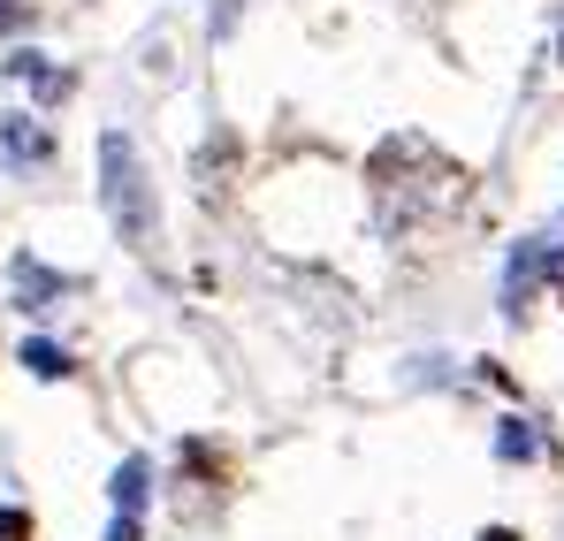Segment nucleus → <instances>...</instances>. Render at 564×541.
<instances>
[{"instance_id":"nucleus-2","label":"nucleus","mask_w":564,"mask_h":541,"mask_svg":"<svg viewBox=\"0 0 564 541\" xmlns=\"http://www.w3.org/2000/svg\"><path fill=\"white\" fill-rule=\"evenodd\" d=\"M550 274H564V237H519L511 260H503V313L527 321V305H534V290Z\"/></svg>"},{"instance_id":"nucleus-6","label":"nucleus","mask_w":564,"mask_h":541,"mask_svg":"<svg viewBox=\"0 0 564 541\" xmlns=\"http://www.w3.org/2000/svg\"><path fill=\"white\" fill-rule=\"evenodd\" d=\"M107 496H115V511H130V519H138V511H145V496H153V465H145V457H122V465H115V480H107Z\"/></svg>"},{"instance_id":"nucleus-9","label":"nucleus","mask_w":564,"mask_h":541,"mask_svg":"<svg viewBox=\"0 0 564 541\" xmlns=\"http://www.w3.org/2000/svg\"><path fill=\"white\" fill-rule=\"evenodd\" d=\"M31 23H39V0H0V39L31 31Z\"/></svg>"},{"instance_id":"nucleus-11","label":"nucleus","mask_w":564,"mask_h":541,"mask_svg":"<svg viewBox=\"0 0 564 541\" xmlns=\"http://www.w3.org/2000/svg\"><path fill=\"white\" fill-rule=\"evenodd\" d=\"M31 534V519H23V511H0V541H23Z\"/></svg>"},{"instance_id":"nucleus-7","label":"nucleus","mask_w":564,"mask_h":541,"mask_svg":"<svg viewBox=\"0 0 564 541\" xmlns=\"http://www.w3.org/2000/svg\"><path fill=\"white\" fill-rule=\"evenodd\" d=\"M496 457L503 465H534V457H550V443L534 435V420H496Z\"/></svg>"},{"instance_id":"nucleus-5","label":"nucleus","mask_w":564,"mask_h":541,"mask_svg":"<svg viewBox=\"0 0 564 541\" xmlns=\"http://www.w3.org/2000/svg\"><path fill=\"white\" fill-rule=\"evenodd\" d=\"M8 282H15V305H23V313H46V305H54L62 290H77L69 274H46L39 260H31V252H23V260L8 268Z\"/></svg>"},{"instance_id":"nucleus-10","label":"nucleus","mask_w":564,"mask_h":541,"mask_svg":"<svg viewBox=\"0 0 564 541\" xmlns=\"http://www.w3.org/2000/svg\"><path fill=\"white\" fill-rule=\"evenodd\" d=\"M107 541H145V519H130V511H115V527H107Z\"/></svg>"},{"instance_id":"nucleus-4","label":"nucleus","mask_w":564,"mask_h":541,"mask_svg":"<svg viewBox=\"0 0 564 541\" xmlns=\"http://www.w3.org/2000/svg\"><path fill=\"white\" fill-rule=\"evenodd\" d=\"M0 77H23V85L39 91V107H62L69 85H77L69 69H54V62H46V54H31V46H23V54H8V62H0Z\"/></svg>"},{"instance_id":"nucleus-8","label":"nucleus","mask_w":564,"mask_h":541,"mask_svg":"<svg viewBox=\"0 0 564 541\" xmlns=\"http://www.w3.org/2000/svg\"><path fill=\"white\" fill-rule=\"evenodd\" d=\"M15 359L31 366L39 381H62V374H77V359H69V351H62L54 336H23V351H15Z\"/></svg>"},{"instance_id":"nucleus-3","label":"nucleus","mask_w":564,"mask_h":541,"mask_svg":"<svg viewBox=\"0 0 564 541\" xmlns=\"http://www.w3.org/2000/svg\"><path fill=\"white\" fill-rule=\"evenodd\" d=\"M0 161H8L15 176H39V169L54 161V130H46L39 115H0Z\"/></svg>"},{"instance_id":"nucleus-1","label":"nucleus","mask_w":564,"mask_h":541,"mask_svg":"<svg viewBox=\"0 0 564 541\" xmlns=\"http://www.w3.org/2000/svg\"><path fill=\"white\" fill-rule=\"evenodd\" d=\"M99 206L130 252H161V191L145 176V153L130 130H99Z\"/></svg>"}]
</instances>
